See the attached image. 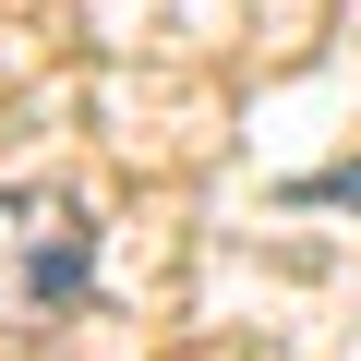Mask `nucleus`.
Returning a JSON list of instances; mask_svg holds the SVG:
<instances>
[{
	"instance_id": "nucleus-2",
	"label": "nucleus",
	"mask_w": 361,
	"mask_h": 361,
	"mask_svg": "<svg viewBox=\"0 0 361 361\" xmlns=\"http://www.w3.org/2000/svg\"><path fill=\"white\" fill-rule=\"evenodd\" d=\"M289 205H361V157H349V169H313V180H289Z\"/></svg>"
},
{
	"instance_id": "nucleus-1",
	"label": "nucleus",
	"mask_w": 361,
	"mask_h": 361,
	"mask_svg": "<svg viewBox=\"0 0 361 361\" xmlns=\"http://www.w3.org/2000/svg\"><path fill=\"white\" fill-rule=\"evenodd\" d=\"M97 289V229L73 193H0V337H37Z\"/></svg>"
}]
</instances>
